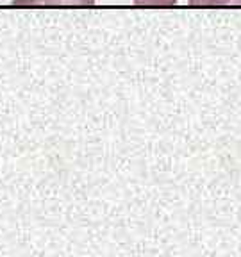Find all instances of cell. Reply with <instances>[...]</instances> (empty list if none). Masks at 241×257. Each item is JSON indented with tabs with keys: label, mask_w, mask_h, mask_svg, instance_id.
I'll return each mask as SVG.
<instances>
[{
	"label": "cell",
	"mask_w": 241,
	"mask_h": 257,
	"mask_svg": "<svg viewBox=\"0 0 241 257\" xmlns=\"http://www.w3.org/2000/svg\"><path fill=\"white\" fill-rule=\"evenodd\" d=\"M47 6H93L95 0H45Z\"/></svg>",
	"instance_id": "1"
},
{
	"label": "cell",
	"mask_w": 241,
	"mask_h": 257,
	"mask_svg": "<svg viewBox=\"0 0 241 257\" xmlns=\"http://www.w3.org/2000/svg\"><path fill=\"white\" fill-rule=\"evenodd\" d=\"M179 0H134L136 6H152V8H168L175 6Z\"/></svg>",
	"instance_id": "2"
},
{
	"label": "cell",
	"mask_w": 241,
	"mask_h": 257,
	"mask_svg": "<svg viewBox=\"0 0 241 257\" xmlns=\"http://www.w3.org/2000/svg\"><path fill=\"white\" fill-rule=\"evenodd\" d=\"M191 6H225L230 0H188Z\"/></svg>",
	"instance_id": "3"
}]
</instances>
